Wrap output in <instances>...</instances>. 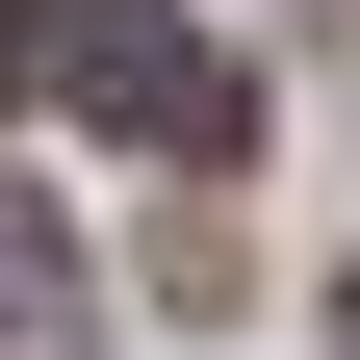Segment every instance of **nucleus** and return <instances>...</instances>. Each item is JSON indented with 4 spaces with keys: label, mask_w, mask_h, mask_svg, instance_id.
Instances as JSON below:
<instances>
[{
    "label": "nucleus",
    "mask_w": 360,
    "mask_h": 360,
    "mask_svg": "<svg viewBox=\"0 0 360 360\" xmlns=\"http://www.w3.org/2000/svg\"><path fill=\"white\" fill-rule=\"evenodd\" d=\"M26 77H52L77 129H129V155H257V77L180 26V0H26Z\"/></svg>",
    "instance_id": "f257e3e1"
},
{
    "label": "nucleus",
    "mask_w": 360,
    "mask_h": 360,
    "mask_svg": "<svg viewBox=\"0 0 360 360\" xmlns=\"http://www.w3.org/2000/svg\"><path fill=\"white\" fill-rule=\"evenodd\" d=\"M0 77H26V0H0Z\"/></svg>",
    "instance_id": "f03ea898"
},
{
    "label": "nucleus",
    "mask_w": 360,
    "mask_h": 360,
    "mask_svg": "<svg viewBox=\"0 0 360 360\" xmlns=\"http://www.w3.org/2000/svg\"><path fill=\"white\" fill-rule=\"evenodd\" d=\"M335 360H360V283H335Z\"/></svg>",
    "instance_id": "7ed1b4c3"
}]
</instances>
